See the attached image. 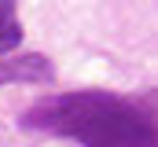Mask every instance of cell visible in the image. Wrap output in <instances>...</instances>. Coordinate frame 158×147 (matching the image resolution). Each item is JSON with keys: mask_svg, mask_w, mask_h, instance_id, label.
<instances>
[{"mask_svg": "<svg viewBox=\"0 0 158 147\" xmlns=\"http://www.w3.org/2000/svg\"><path fill=\"white\" fill-rule=\"evenodd\" d=\"M22 44V26L15 19V0H0V52Z\"/></svg>", "mask_w": 158, "mask_h": 147, "instance_id": "cell-3", "label": "cell"}, {"mask_svg": "<svg viewBox=\"0 0 158 147\" xmlns=\"http://www.w3.org/2000/svg\"><path fill=\"white\" fill-rule=\"evenodd\" d=\"M52 59L44 55H19V59H0V85H37L52 81Z\"/></svg>", "mask_w": 158, "mask_h": 147, "instance_id": "cell-2", "label": "cell"}, {"mask_svg": "<svg viewBox=\"0 0 158 147\" xmlns=\"http://www.w3.org/2000/svg\"><path fill=\"white\" fill-rule=\"evenodd\" d=\"M26 129H44L85 147H155V110L118 92H63L22 114Z\"/></svg>", "mask_w": 158, "mask_h": 147, "instance_id": "cell-1", "label": "cell"}]
</instances>
